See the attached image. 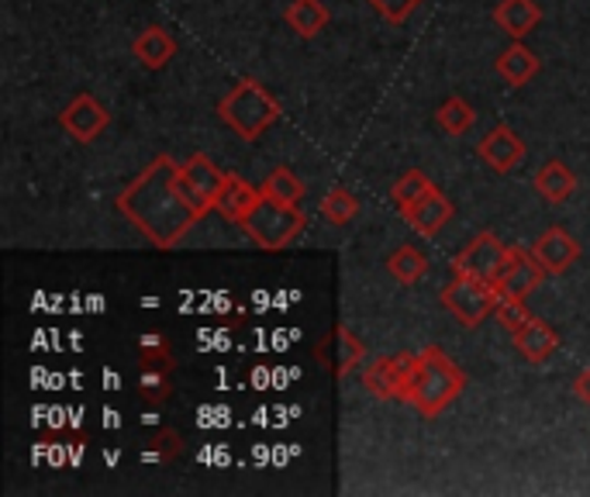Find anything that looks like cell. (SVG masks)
Segmentation results:
<instances>
[{"label":"cell","instance_id":"obj_1","mask_svg":"<svg viewBox=\"0 0 590 497\" xmlns=\"http://www.w3.org/2000/svg\"><path fill=\"white\" fill-rule=\"evenodd\" d=\"M118 211L135 225L145 239L169 252L177 249L204 214L197 211L180 184V163L173 156H156L135 180L118 193Z\"/></svg>","mask_w":590,"mask_h":497},{"label":"cell","instance_id":"obj_2","mask_svg":"<svg viewBox=\"0 0 590 497\" xmlns=\"http://www.w3.org/2000/svg\"><path fill=\"white\" fill-rule=\"evenodd\" d=\"M217 118H222L243 142H256L270 125L283 118L280 100L256 80H238L232 91L217 104Z\"/></svg>","mask_w":590,"mask_h":497},{"label":"cell","instance_id":"obj_3","mask_svg":"<svg viewBox=\"0 0 590 497\" xmlns=\"http://www.w3.org/2000/svg\"><path fill=\"white\" fill-rule=\"evenodd\" d=\"M467 387V374L439 350V345H425L422 350V366H418V380H414V394H411V407L422 418H435L442 415L446 407L463 394Z\"/></svg>","mask_w":590,"mask_h":497},{"label":"cell","instance_id":"obj_4","mask_svg":"<svg viewBox=\"0 0 590 497\" xmlns=\"http://www.w3.org/2000/svg\"><path fill=\"white\" fill-rule=\"evenodd\" d=\"M304 225H308V218H304L300 208L262 198L256 204V211L238 228H243L262 252H280L297 239V235L304 232Z\"/></svg>","mask_w":590,"mask_h":497},{"label":"cell","instance_id":"obj_5","mask_svg":"<svg viewBox=\"0 0 590 497\" xmlns=\"http://www.w3.org/2000/svg\"><path fill=\"white\" fill-rule=\"evenodd\" d=\"M422 353H398V356H380L377 363L366 366L363 387L377 401H404L411 404L414 380H418Z\"/></svg>","mask_w":590,"mask_h":497},{"label":"cell","instance_id":"obj_6","mask_svg":"<svg viewBox=\"0 0 590 497\" xmlns=\"http://www.w3.org/2000/svg\"><path fill=\"white\" fill-rule=\"evenodd\" d=\"M500 294L494 291L491 280H476V276H463L456 273L452 284L442 291V308L452 311V318L459 326L476 329L487 315H494Z\"/></svg>","mask_w":590,"mask_h":497},{"label":"cell","instance_id":"obj_7","mask_svg":"<svg viewBox=\"0 0 590 497\" xmlns=\"http://www.w3.org/2000/svg\"><path fill=\"white\" fill-rule=\"evenodd\" d=\"M542 280H545V267L532 256V249L524 252L521 246H511L505 267L497 270V276L491 280V284H494V291H497L500 297H521V300H529V297L542 287Z\"/></svg>","mask_w":590,"mask_h":497},{"label":"cell","instance_id":"obj_8","mask_svg":"<svg viewBox=\"0 0 590 497\" xmlns=\"http://www.w3.org/2000/svg\"><path fill=\"white\" fill-rule=\"evenodd\" d=\"M315 356L324 366V374H332L335 380H342L366 359V345L359 342V335H353L345 326H332L321 335V342L315 345Z\"/></svg>","mask_w":590,"mask_h":497},{"label":"cell","instance_id":"obj_9","mask_svg":"<svg viewBox=\"0 0 590 497\" xmlns=\"http://www.w3.org/2000/svg\"><path fill=\"white\" fill-rule=\"evenodd\" d=\"M508 249H511V246L500 242L494 232H480L470 246H463V249L456 252V259H452V273L476 276V280H494L497 270L505 267Z\"/></svg>","mask_w":590,"mask_h":497},{"label":"cell","instance_id":"obj_10","mask_svg":"<svg viewBox=\"0 0 590 497\" xmlns=\"http://www.w3.org/2000/svg\"><path fill=\"white\" fill-rule=\"evenodd\" d=\"M180 184H184V190H187L190 204L201 211V214H208V211H214L217 190H222V184H225V173L214 166L211 156L193 153L190 159L180 163Z\"/></svg>","mask_w":590,"mask_h":497},{"label":"cell","instance_id":"obj_11","mask_svg":"<svg viewBox=\"0 0 590 497\" xmlns=\"http://www.w3.org/2000/svg\"><path fill=\"white\" fill-rule=\"evenodd\" d=\"M59 125H62V132L70 139L91 145L104 132V128L111 125V115H107V107L94 94H76L70 104L62 107Z\"/></svg>","mask_w":590,"mask_h":497},{"label":"cell","instance_id":"obj_12","mask_svg":"<svg viewBox=\"0 0 590 497\" xmlns=\"http://www.w3.org/2000/svg\"><path fill=\"white\" fill-rule=\"evenodd\" d=\"M452 214H456V208H452V201L446 198V193L439 190V187H432L428 193H422L418 201L414 204H408V208H401V218L422 235V239H435L449 222H452Z\"/></svg>","mask_w":590,"mask_h":497},{"label":"cell","instance_id":"obj_13","mask_svg":"<svg viewBox=\"0 0 590 497\" xmlns=\"http://www.w3.org/2000/svg\"><path fill=\"white\" fill-rule=\"evenodd\" d=\"M532 256L545 267V273L559 276V273H566L580 259V242L566 228L553 225V228H545L539 239L532 242Z\"/></svg>","mask_w":590,"mask_h":497},{"label":"cell","instance_id":"obj_14","mask_svg":"<svg viewBox=\"0 0 590 497\" xmlns=\"http://www.w3.org/2000/svg\"><path fill=\"white\" fill-rule=\"evenodd\" d=\"M476 153H480V159H484L491 169H497V173H511L521 159H524V142H521V135L515 132V128H508V125H497V128H491V132L476 142Z\"/></svg>","mask_w":590,"mask_h":497},{"label":"cell","instance_id":"obj_15","mask_svg":"<svg viewBox=\"0 0 590 497\" xmlns=\"http://www.w3.org/2000/svg\"><path fill=\"white\" fill-rule=\"evenodd\" d=\"M262 201V190L249 180H243L238 173H225V184L217 190V201H214V211L222 214L225 222L232 225H243L249 214L256 211V204Z\"/></svg>","mask_w":590,"mask_h":497},{"label":"cell","instance_id":"obj_16","mask_svg":"<svg viewBox=\"0 0 590 497\" xmlns=\"http://www.w3.org/2000/svg\"><path fill=\"white\" fill-rule=\"evenodd\" d=\"M511 342H515V350L518 356H524V363H545L553 353H556V345H559V335L556 329L545 326L542 318H529L524 326H518L511 332Z\"/></svg>","mask_w":590,"mask_h":497},{"label":"cell","instance_id":"obj_17","mask_svg":"<svg viewBox=\"0 0 590 497\" xmlns=\"http://www.w3.org/2000/svg\"><path fill=\"white\" fill-rule=\"evenodd\" d=\"M494 70H497V76L505 80L508 86H524V83H532L539 76L542 59L529 46H524V42H511V46L497 56Z\"/></svg>","mask_w":590,"mask_h":497},{"label":"cell","instance_id":"obj_18","mask_svg":"<svg viewBox=\"0 0 590 497\" xmlns=\"http://www.w3.org/2000/svg\"><path fill=\"white\" fill-rule=\"evenodd\" d=\"M539 21H542V8L535 4V0H500V4L494 8V25L500 32H508L515 42H521L529 32H535Z\"/></svg>","mask_w":590,"mask_h":497},{"label":"cell","instance_id":"obj_19","mask_svg":"<svg viewBox=\"0 0 590 497\" xmlns=\"http://www.w3.org/2000/svg\"><path fill=\"white\" fill-rule=\"evenodd\" d=\"M574 190H577L574 169L566 166V163H559V159H550L535 173V193L545 204H566Z\"/></svg>","mask_w":590,"mask_h":497},{"label":"cell","instance_id":"obj_20","mask_svg":"<svg viewBox=\"0 0 590 497\" xmlns=\"http://www.w3.org/2000/svg\"><path fill=\"white\" fill-rule=\"evenodd\" d=\"M131 52H135V59L142 62L145 70H163L166 62L177 56V38H173V35H169L166 28H160V25H149V28L135 38Z\"/></svg>","mask_w":590,"mask_h":497},{"label":"cell","instance_id":"obj_21","mask_svg":"<svg viewBox=\"0 0 590 497\" xmlns=\"http://www.w3.org/2000/svg\"><path fill=\"white\" fill-rule=\"evenodd\" d=\"M283 17H287V25L300 38H318L328 28V21H332V14H328V8L321 4V0H291Z\"/></svg>","mask_w":590,"mask_h":497},{"label":"cell","instance_id":"obj_22","mask_svg":"<svg viewBox=\"0 0 590 497\" xmlns=\"http://www.w3.org/2000/svg\"><path fill=\"white\" fill-rule=\"evenodd\" d=\"M387 270L401 287H411V284H418V280H425L428 256L422 249H414V246H398L387 259Z\"/></svg>","mask_w":590,"mask_h":497},{"label":"cell","instance_id":"obj_23","mask_svg":"<svg viewBox=\"0 0 590 497\" xmlns=\"http://www.w3.org/2000/svg\"><path fill=\"white\" fill-rule=\"evenodd\" d=\"M259 190H262V198H273V201H280V204L300 208V201H304V184H300V177H297L291 166L270 169L267 180L259 184Z\"/></svg>","mask_w":590,"mask_h":497},{"label":"cell","instance_id":"obj_24","mask_svg":"<svg viewBox=\"0 0 590 497\" xmlns=\"http://www.w3.org/2000/svg\"><path fill=\"white\" fill-rule=\"evenodd\" d=\"M473 121H476V111L459 94L446 97L439 107H435V125H439L446 135H456V139L467 135L473 128Z\"/></svg>","mask_w":590,"mask_h":497},{"label":"cell","instance_id":"obj_25","mask_svg":"<svg viewBox=\"0 0 590 497\" xmlns=\"http://www.w3.org/2000/svg\"><path fill=\"white\" fill-rule=\"evenodd\" d=\"M139 359H142L145 370H163V374H169L173 366H177V356H173L169 339L163 332H156V329L139 335Z\"/></svg>","mask_w":590,"mask_h":497},{"label":"cell","instance_id":"obj_26","mask_svg":"<svg viewBox=\"0 0 590 497\" xmlns=\"http://www.w3.org/2000/svg\"><path fill=\"white\" fill-rule=\"evenodd\" d=\"M359 214V198L349 187H332L321 198V218L328 225H349Z\"/></svg>","mask_w":590,"mask_h":497},{"label":"cell","instance_id":"obj_27","mask_svg":"<svg viewBox=\"0 0 590 497\" xmlns=\"http://www.w3.org/2000/svg\"><path fill=\"white\" fill-rule=\"evenodd\" d=\"M435 184L425 177L422 169H408V173H401L398 180H393V187H390V201L398 204V211L401 208H408V204H414L422 198V193H428Z\"/></svg>","mask_w":590,"mask_h":497},{"label":"cell","instance_id":"obj_28","mask_svg":"<svg viewBox=\"0 0 590 497\" xmlns=\"http://www.w3.org/2000/svg\"><path fill=\"white\" fill-rule=\"evenodd\" d=\"M139 398L145 404H166L173 398V383L163 370H142L139 377Z\"/></svg>","mask_w":590,"mask_h":497},{"label":"cell","instance_id":"obj_29","mask_svg":"<svg viewBox=\"0 0 590 497\" xmlns=\"http://www.w3.org/2000/svg\"><path fill=\"white\" fill-rule=\"evenodd\" d=\"M369 8H374L387 25H404V21L418 11L425 0H366Z\"/></svg>","mask_w":590,"mask_h":497},{"label":"cell","instance_id":"obj_30","mask_svg":"<svg viewBox=\"0 0 590 497\" xmlns=\"http://www.w3.org/2000/svg\"><path fill=\"white\" fill-rule=\"evenodd\" d=\"M149 446H152L149 460H177L180 452H184V439H180L177 428H160Z\"/></svg>","mask_w":590,"mask_h":497},{"label":"cell","instance_id":"obj_31","mask_svg":"<svg viewBox=\"0 0 590 497\" xmlns=\"http://www.w3.org/2000/svg\"><path fill=\"white\" fill-rule=\"evenodd\" d=\"M494 315H497V321L505 326L508 332H515L518 326H524V321L532 318V311L524 308V300L521 297H500L497 300V308H494Z\"/></svg>","mask_w":590,"mask_h":497},{"label":"cell","instance_id":"obj_32","mask_svg":"<svg viewBox=\"0 0 590 497\" xmlns=\"http://www.w3.org/2000/svg\"><path fill=\"white\" fill-rule=\"evenodd\" d=\"M574 398H577L580 404H590V366L574 377Z\"/></svg>","mask_w":590,"mask_h":497}]
</instances>
